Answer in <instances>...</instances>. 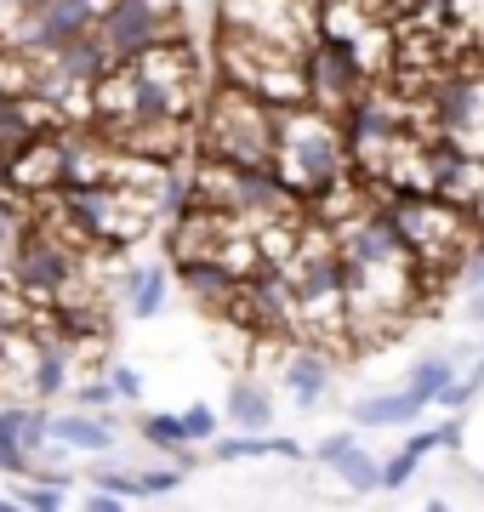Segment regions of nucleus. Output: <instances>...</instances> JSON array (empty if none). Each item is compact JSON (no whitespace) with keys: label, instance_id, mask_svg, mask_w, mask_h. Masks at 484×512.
<instances>
[{"label":"nucleus","instance_id":"obj_12","mask_svg":"<svg viewBox=\"0 0 484 512\" xmlns=\"http://www.w3.org/2000/svg\"><path fill=\"white\" fill-rule=\"evenodd\" d=\"M456 365H462V359H456V348L416 353V365H410V376H405V393H410L416 404H422V410H428V404L439 399V393H445V382L456 376Z\"/></svg>","mask_w":484,"mask_h":512},{"label":"nucleus","instance_id":"obj_18","mask_svg":"<svg viewBox=\"0 0 484 512\" xmlns=\"http://www.w3.org/2000/svg\"><path fill=\"white\" fill-rule=\"evenodd\" d=\"M69 404H80V410H114V382L109 370H92V376H80V382H69Z\"/></svg>","mask_w":484,"mask_h":512},{"label":"nucleus","instance_id":"obj_23","mask_svg":"<svg viewBox=\"0 0 484 512\" xmlns=\"http://www.w3.org/2000/svg\"><path fill=\"white\" fill-rule=\"evenodd\" d=\"M462 319H467V325H484V285L462 291Z\"/></svg>","mask_w":484,"mask_h":512},{"label":"nucleus","instance_id":"obj_14","mask_svg":"<svg viewBox=\"0 0 484 512\" xmlns=\"http://www.w3.org/2000/svg\"><path fill=\"white\" fill-rule=\"evenodd\" d=\"M257 456H285L297 461L302 444L280 433H245V439H211V461H257Z\"/></svg>","mask_w":484,"mask_h":512},{"label":"nucleus","instance_id":"obj_20","mask_svg":"<svg viewBox=\"0 0 484 512\" xmlns=\"http://www.w3.org/2000/svg\"><path fill=\"white\" fill-rule=\"evenodd\" d=\"M183 416V439L188 444H211L217 433H223V416L211 410V404H188V410H177Z\"/></svg>","mask_w":484,"mask_h":512},{"label":"nucleus","instance_id":"obj_15","mask_svg":"<svg viewBox=\"0 0 484 512\" xmlns=\"http://www.w3.org/2000/svg\"><path fill=\"white\" fill-rule=\"evenodd\" d=\"M29 217H35V205L0 183V268H6V256L18 251V239H23V228H29Z\"/></svg>","mask_w":484,"mask_h":512},{"label":"nucleus","instance_id":"obj_4","mask_svg":"<svg viewBox=\"0 0 484 512\" xmlns=\"http://www.w3.org/2000/svg\"><path fill=\"white\" fill-rule=\"evenodd\" d=\"M171 279H177L211 319H240L245 279L234 274V268H223L217 256H177V262H171Z\"/></svg>","mask_w":484,"mask_h":512},{"label":"nucleus","instance_id":"obj_7","mask_svg":"<svg viewBox=\"0 0 484 512\" xmlns=\"http://www.w3.org/2000/svg\"><path fill=\"white\" fill-rule=\"evenodd\" d=\"M114 296L131 319H160L171 302V262H126L114 279Z\"/></svg>","mask_w":484,"mask_h":512},{"label":"nucleus","instance_id":"obj_21","mask_svg":"<svg viewBox=\"0 0 484 512\" xmlns=\"http://www.w3.org/2000/svg\"><path fill=\"white\" fill-rule=\"evenodd\" d=\"M109 382H114V399H120V404H137V399H143V370H137V365H120V359H114V365H109Z\"/></svg>","mask_w":484,"mask_h":512},{"label":"nucleus","instance_id":"obj_13","mask_svg":"<svg viewBox=\"0 0 484 512\" xmlns=\"http://www.w3.org/2000/svg\"><path fill=\"white\" fill-rule=\"evenodd\" d=\"M228 421H234L240 433H268V427H274V399H268V387L240 376V382L228 387Z\"/></svg>","mask_w":484,"mask_h":512},{"label":"nucleus","instance_id":"obj_9","mask_svg":"<svg viewBox=\"0 0 484 512\" xmlns=\"http://www.w3.org/2000/svg\"><path fill=\"white\" fill-rule=\"evenodd\" d=\"M462 444V421H439V427H428V433H416V439L399 444V456L382 461V490H399L422 461L433 456V450H456Z\"/></svg>","mask_w":484,"mask_h":512},{"label":"nucleus","instance_id":"obj_11","mask_svg":"<svg viewBox=\"0 0 484 512\" xmlns=\"http://www.w3.org/2000/svg\"><path fill=\"white\" fill-rule=\"evenodd\" d=\"M137 439H143V450H166L177 467H194V444L183 439V416L177 410H143L137 416Z\"/></svg>","mask_w":484,"mask_h":512},{"label":"nucleus","instance_id":"obj_8","mask_svg":"<svg viewBox=\"0 0 484 512\" xmlns=\"http://www.w3.org/2000/svg\"><path fill=\"white\" fill-rule=\"evenodd\" d=\"M331 376H336V359L325 348H291L280 359V382L291 387L297 410H319L325 393H331Z\"/></svg>","mask_w":484,"mask_h":512},{"label":"nucleus","instance_id":"obj_5","mask_svg":"<svg viewBox=\"0 0 484 512\" xmlns=\"http://www.w3.org/2000/svg\"><path fill=\"white\" fill-rule=\"evenodd\" d=\"M46 404H6L0 410V473L6 478H29L40 467V450H46Z\"/></svg>","mask_w":484,"mask_h":512},{"label":"nucleus","instance_id":"obj_24","mask_svg":"<svg viewBox=\"0 0 484 512\" xmlns=\"http://www.w3.org/2000/svg\"><path fill=\"white\" fill-rule=\"evenodd\" d=\"M40 0H0V29H6V23H18L23 12H35Z\"/></svg>","mask_w":484,"mask_h":512},{"label":"nucleus","instance_id":"obj_10","mask_svg":"<svg viewBox=\"0 0 484 512\" xmlns=\"http://www.w3.org/2000/svg\"><path fill=\"white\" fill-rule=\"evenodd\" d=\"M422 416V404L410 399L405 387L399 393H365V399H354V410H348V421H354L359 433L371 427V433H382V427H410V421Z\"/></svg>","mask_w":484,"mask_h":512},{"label":"nucleus","instance_id":"obj_17","mask_svg":"<svg viewBox=\"0 0 484 512\" xmlns=\"http://www.w3.org/2000/svg\"><path fill=\"white\" fill-rule=\"evenodd\" d=\"M479 393H484V348L473 353V370H467V376H450L445 393H439L433 404H445V410H467V404L479 399Z\"/></svg>","mask_w":484,"mask_h":512},{"label":"nucleus","instance_id":"obj_3","mask_svg":"<svg viewBox=\"0 0 484 512\" xmlns=\"http://www.w3.org/2000/svg\"><path fill=\"white\" fill-rule=\"evenodd\" d=\"M302 74H308V103L336 114V120L376 86V74L354 57V46H348V40H331V35H319L314 46L302 52Z\"/></svg>","mask_w":484,"mask_h":512},{"label":"nucleus","instance_id":"obj_19","mask_svg":"<svg viewBox=\"0 0 484 512\" xmlns=\"http://www.w3.org/2000/svg\"><path fill=\"white\" fill-rule=\"evenodd\" d=\"M188 478V467H143V473H131V501H149V495H171L177 484Z\"/></svg>","mask_w":484,"mask_h":512},{"label":"nucleus","instance_id":"obj_22","mask_svg":"<svg viewBox=\"0 0 484 512\" xmlns=\"http://www.w3.org/2000/svg\"><path fill=\"white\" fill-rule=\"evenodd\" d=\"M354 444H359V427H342V433H331V439L314 444V461H319V467H336V461L348 456Z\"/></svg>","mask_w":484,"mask_h":512},{"label":"nucleus","instance_id":"obj_6","mask_svg":"<svg viewBox=\"0 0 484 512\" xmlns=\"http://www.w3.org/2000/svg\"><path fill=\"white\" fill-rule=\"evenodd\" d=\"M46 433L63 450H75V456H114L120 450V421H114V410H80V404H69V410H52L46 416Z\"/></svg>","mask_w":484,"mask_h":512},{"label":"nucleus","instance_id":"obj_1","mask_svg":"<svg viewBox=\"0 0 484 512\" xmlns=\"http://www.w3.org/2000/svg\"><path fill=\"white\" fill-rule=\"evenodd\" d=\"M274 171L280 183L302 200H314L319 188H331L348 171V143H342V120L314 103H291L274 109Z\"/></svg>","mask_w":484,"mask_h":512},{"label":"nucleus","instance_id":"obj_16","mask_svg":"<svg viewBox=\"0 0 484 512\" xmlns=\"http://www.w3.org/2000/svg\"><path fill=\"white\" fill-rule=\"evenodd\" d=\"M331 473L342 478V484H348L354 495H371V490H382V461H376V456H365V444H354V450H348V456L336 461Z\"/></svg>","mask_w":484,"mask_h":512},{"label":"nucleus","instance_id":"obj_2","mask_svg":"<svg viewBox=\"0 0 484 512\" xmlns=\"http://www.w3.org/2000/svg\"><path fill=\"white\" fill-rule=\"evenodd\" d=\"M194 154L228 165H274V103L217 80L194 109Z\"/></svg>","mask_w":484,"mask_h":512}]
</instances>
